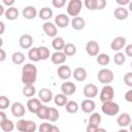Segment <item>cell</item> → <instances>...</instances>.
Returning <instances> with one entry per match:
<instances>
[{
    "label": "cell",
    "instance_id": "4",
    "mask_svg": "<svg viewBox=\"0 0 132 132\" xmlns=\"http://www.w3.org/2000/svg\"><path fill=\"white\" fill-rule=\"evenodd\" d=\"M97 78H98V80L101 84H103V85H109L110 82H112V80L114 78V75H113V72L110 69L103 68V69H101V70L98 71Z\"/></svg>",
    "mask_w": 132,
    "mask_h": 132
},
{
    "label": "cell",
    "instance_id": "39",
    "mask_svg": "<svg viewBox=\"0 0 132 132\" xmlns=\"http://www.w3.org/2000/svg\"><path fill=\"white\" fill-rule=\"evenodd\" d=\"M113 61H114V63H116L117 65L121 66V65H123V64L126 62V56H125L123 53L118 52V53L113 56Z\"/></svg>",
    "mask_w": 132,
    "mask_h": 132
},
{
    "label": "cell",
    "instance_id": "3",
    "mask_svg": "<svg viewBox=\"0 0 132 132\" xmlns=\"http://www.w3.org/2000/svg\"><path fill=\"white\" fill-rule=\"evenodd\" d=\"M16 129L20 132H34L37 129V126L34 121L21 119L16 122Z\"/></svg>",
    "mask_w": 132,
    "mask_h": 132
},
{
    "label": "cell",
    "instance_id": "57",
    "mask_svg": "<svg viewBox=\"0 0 132 132\" xmlns=\"http://www.w3.org/2000/svg\"><path fill=\"white\" fill-rule=\"evenodd\" d=\"M129 127H130V131L132 132V122L130 123V125H129Z\"/></svg>",
    "mask_w": 132,
    "mask_h": 132
},
{
    "label": "cell",
    "instance_id": "15",
    "mask_svg": "<svg viewBox=\"0 0 132 132\" xmlns=\"http://www.w3.org/2000/svg\"><path fill=\"white\" fill-rule=\"evenodd\" d=\"M38 98L43 103H48L53 99V92L48 88H42L38 92Z\"/></svg>",
    "mask_w": 132,
    "mask_h": 132
},
{
    "label": "cell",
    "instance_id": "42",
    "mask_svg": "<svg viewBox=\"0 0 132 132\" xmlns=\"http://www.w3.org/2000/svg\"><path fill=\"white\" fill-rule=\"evenodd\" d=\"M53 127H54V125H52V124L45 122V123L40 124L38 130H39L40 132H53Z\"/></svg>",
    "mask_w": 132,
    "mask_h": 132
},
{
    "label": "cell",
    "instance_id": "50",
    "mask_svg": "<svg viewBox=\"0 0 132 132\" xmlns=\"http://www.w3.org/2000/svg\"><path fill=\"white\" fill-rule=\"evenodd\" d=\"M14 2H15V0H2V3H3V5H6L7 7H10V6H12V5L14 4Z\"/></svg>",
    "mask_w": 132,
    "mask_h": 132
},
{
    "label": "cell",
    "instance_id": "1",
    "mask_svg": "<svg viewBox=\"0 0 132 132\" xmlns=\"http://www.w3.org/2000/svg\"><path fill=\"white\" fill-rule=\"evenodd\" d=\"M37 78V68L32 63H27L22 68V82L24 85H34Z\"/></svg>",
    "mask_w": 132,
    "mask_h": 132
},
{
    "label": "cell",
    "instance_id": "56",
    "mask_svg": "<svg viewBox=\"0 0 132 132\" xmlns=\"http://www.w3.org/2000/svg\"><path fill=\"white\" fill-rule=\"evenodd\" d=\"M128 8H129V11H131L132 12V0L130 1V3L128 4Z\"/></svg>",
    "mask_w": 132,
    "mask_h": 132
},
{
    "label": "cell",
    "instance_id": "22",
    "mask_svg": "<svg viewBox=\"0 0 132 132\" xmlns=\"http://www.w3.org/2000/svg\"><path fill=\"white\" fill-rule=\"evenodd\" d=\"M113 15H114V18H116L117 20H119V21H124V20H126V19L128 18V15H129V10H128L127 8H125L124 6H119V7H117V8L114 9Z\"/></svg>",
    "mask_w": 132,
    "mask_h": 132
},
{
    "label": "cell",
    "instance_id": "32",
    "mask_svg": "<svg viewBox=\"0 0 132 132\" xmlns=\"http://www.w3.org/2000/svg\"><path fill=\"white\" fill-rule=\"evenodd\" d=\"M48 110H50V107L46 106V105H42L39 107V109L37 110L36 112V116L39 120H47V117H48Z\"/></svg>",
    "mask_w": 132,
    "mask_h": 132
},
{
    "label": "cell",
    "instance_id": "30",
    "mask_svg": "<svg viewBox=\"0 0 132 132\" xmlns=\"http://www.w3.org/2000/svg\"><path fill=\"white\" fill-rule=\"evenodd\" d=\"M28 58L32 61V62H38L40 61V55H39V50L38 47H31L29 48L28 52Z\"/></svg>",
    "mask_w": 132,
    "mask_h": 132
},
{
    "label": "cell",
    "instance_id": "55",
    "mask_svg": "<svg viewBox=\"0 0 132 132\" xmlns=\"http://www.w3.org/2000/svg\"><path fill=\"white\" fill-rule=\"evenodd\" d=\"M4 13H5V10H4L3 5H0V15H3Z\"/></svg>",
    "mask_w": 132,
    "mask_h": 132
},
{
    "label": "cell",
    "instance_id": "5",
    "mask_svg": "<svg viewBox=\"0 0 132 132\" xmlns=\"http://www.w3.org/2000/svg\"><path fill=\"white\" fill-rule=\"evenodd\" d=\"M82 1L81 0H70L67 4V13L70 16H77L81 10Z\"/></svg>",
    "mask_w": 132,
    "mask_h": 132
},
{
    "label": "cell",
    "instance_id": "45",
    "mask_svg": "<svg viewBox=\"0 0 132 132\" xmlns=\"http://www.w3.org/2000/svg\"><path fill=\"white\" fill-rule=\"evenodd\" d=\"M52 4L55 8H62L66 4V0H52Z\"/></svg>",
    "mask_w": 132,
    "mask_h": 132
},
{
    "label": "cell",
    "instance_id": "58",
    "mask_svg": "<svg viewBox=\"0 0 132 132\" xmlns=\"http://www.w3.org/2000/svg\"><path fill=\"white\" fill-rule=\"evenodd\" d=\"M130 67L132 68V61H131V63H130Z\"/></svg>",
    "mask_w": 132,
    "mask_h": 132
},
{
    "label": "cell",
    "instance_id": "2",
    "mask_svg": "<svg viewBox=\"0 0 132 132\" xmlns=\"http://www.w3.org/2000/svg\"><path fill=\"white\" fill-rule=\"evenodd\" d=\"M101 110L104 114L106 116H109V117H113V116H117L120 111V106L118 103L113 102L112 100L110 101H106V102H103L102 106H101Z\"/></svg>",
    "mask_w": 132,
    "mask_h": 132
},
{
    "label": "cell",
    "instance_id": "41",
    "mask_svg": "<svg viewBox=\"0 0 132 132\" xmlns=\"http://www.w3.org/2000/svg\"><path fill=\"white\" fill-rule=\"evenodd\" d=\"M9 104H10V101L6 96H4V95L0 96V109H2V110L6 109L7 107H9Z\"/></svg>",
    "mask_w": 132,
    "mask_h": 132
},
{
    "label": "cell",
    "instance_id": "34",
    "mask_svg": "<svg viewBox=\"0 0 132 132\" xmlns=\"http://www.w3.org/2000/svg\"><path fill=\"white\" fill-rule=\"evenodd\" d=\"M0 127L4 132H11L14 129V124L11 120H4L2 122H0Z\"/></svg>",
    "mask_w": 132,
    "mask_h": 132
},
{
    "label": "cell",
    "instance_id": "29",
    "mask_svg": "<svg viewBox=\"0 0 132 132\" xmlns=\"http://www.w3.org/2000/svg\"><path fill=\"white\" fill-rule=\"evenodd\" d=\"M11 61L14 65H22L25 62V55L22 52H14L11 56Z\"/></svg>",
    "mask_w": 132,
    "mask_h": 132
},
{
    "label": "cell",
    "instance_id": "24",
    "mask_svg": "<svg viewBox=\"0 0 132 132\" xmlns=\"http://www.w3.org/2000/svg\"><path fill=\"white\" fill-rule=\"evenodd\" d=\"M86 26V22H85V19L81 18V16H74L72 20H71V27L76 30V31H79V30H82Z\"/></svg>",
    "mask_w": 132,
    "mask_h": 132
},
{
    "label": "cell",
    "instance_id": "27",
    "mask_svg": "<svg viewBox=\"0 0 132 132\" xmlns=\"http://www.w3.org/2000/svg\"><path fill=\"white\" fill-rule=\"evenodd\" d=\"M53 9L50 8V7H43L41 8L39 11H38V16L41 19V20H44V21H48L52 16H53Z\"/></svg>",
    "mask_w": 132,
    "mask_h": 132
},
{
    "label": "cell",
    "instance_id": "16",
    "mask_svg": "<svg viewBox=\"0 0 132 132\" xmlns=\"http://www.w3.org/2000/svg\"><path fill=\"white\" fill-rule=\"evenodd\" d=\"M70 23L69 16L65 13H59L55 18V24L58 28H66Z\"/></svg>",
    "mask_w": 132,
    "mask_h": 132
},
{
    "label": "cell",
    "instance_id": "25",
    "mask_svg": "<svg viewBox=\"0 0 132 132\" xmlns=\"http://www.w3.org/2000/svg\"><path fill=\"white\" fill-rule=\"evenodd\" d=\"M19 14H20V11L18 8L13 7V6H10L8 7L6 10H5V13H4V16L6 18V20L8 21H14L19 18Z\"/></svg>",
    "mask_w": 132,
    "mask_h": 132
},
{
    "label": "cell",
    "instance_id": "44",
    "mask_svg": "<svg viewBox=\"0 0 132 132\" xmlns=\"http://www.w3.org/2000/svg\"><path fill=\"white\" fill-rule=\"evenodd\" d=\"M124 82L126 86L132 88V72H127L124 75Z\"/></svg>",
    "mask_w": 132,
    "mask_h": 132
},
{
    "label": "cell",
    "instance_id": "54",
    "mask_svg": "<svg viewBox=\"0 0 132 132\" xmlns=\"http://www.w3.org/2000/svg\"><path fill=\"white\" fill-rule=\"evenodd\" d=\"M0 28H1L0 29V34H3L4 33V30H5V25H4V23L2 21L0 22Z\"/></svg>",
    "mask_w": 132,
    "mask_h": 132
},
{
    "label": "cell",
    "instance_id": "35",
    "mask_svg": "<svg viewBox=\"0 0 132 132\" xmlns=\"http://www.w3.org/2000/svg\"><path fill=\"white\" fill-rule=\"evenodd\" d=\"M101 124V116L99 112H92L90 118H89V124L88 125H93V126H99Z\"/></svg>",
    "mask_w": 132,
    "mask_h": 132
},
{
    "label": "cell",
    "instance_id": "9",
    "mask_svg": "<svg viewBox=\"0 0 132 132\" xmlns=\"http://www.w3.org/2000/svg\"><path fill=\"white\" fill-rule=\"evenodd\" d=\"M86 52L91 57H97L99 54V44L95 40H90L86 44Z\"/></svg>",
    "mask_w": 132,
    "mask_h": 132
},
{
    "label": "cell",
    "instance_id": "12",
    "mask_svg": "<svg viewBox=\"0 0 132 132\" xmlns=\"http://www.w3.org/2000/svg\"><path fill=\"white\" fill-rule=\"evenodd\" d=\"M19 44L24 50L31 48V46L33 44V38H32V36L30 34H23L19 38Z\"/></svg>",
    "mask_w": 132,
    "mask_h": 132
},
{
    "label": "cell",
    "instance_id": "52",
    "mask_svg": "<svg viewBox=\"0 0 132 132\" xmlns=\"http://www.w3.org/2000/svg\"><path fill=\"white\" fill-rule=\"evenodd\" d=\"M0 55H1V56H0V62H3V61L6 59V54H5V51H4L2 47L0 48Z\"/></svg>",
    "mask_w": 132,
    "mask_h": 132
},
{
    "label": "cell",
    "instance_id": "38",
    "mask_svg": "<svg viewBox=\"0 0 132 132\" xmlns=\"http://www.w3.org/2000/svg\"><path fill=\"white\" fill-rule=\"evenodd\" d=\"M59 117H60V113H59L58 109L55 108V107H50L47 120H48L50 122H57L58 119H59Z\"/></svg>",
    "mask_w": 132,
    "mask_h": 132
},
{
    "label": "cell",
    "instance_id": "7",
    "mask_svg": "<svg viewBox=\"0 0 132 132\" xmlns=\"http://www.w3.org/2000/svg\"><path fill=\"white\" fill-rule=\"evenodd\" d=\"M42 30L45 33V35L48 36V37H53L54 38L58 34V29H57L56 24L51 23V22H47V21L42 25Z\"/></svg>",
    "mask_w": 132,
    "mask_h": 132
},
{
    "label": "cell",
    "instance_id": "51",
    "mask_svg": "<svg viewBox=\"0 0 132 132\" xmlns=\"http://www.w3.org/2000/svg\"><path fill=\"white\" fill-rule=\"evenodd\" d=\"M131 0H116V2L120 5V6H125V5H128L130 3Z\"/></svg>",
    "mask_w": 132,
    "mask_h": 132
},
{
    "label": "cell",
    "instance_id": "8",
    "mask_svg": "<svg viewBox=\"0 0 132 132\" xmlns=\"http://www.w3.org/2000/svg\"><path fill=\"white\" fill-rule=\"evenodd\" d=\"M82 93H84V95H85L86 98L92 99V98H95L98 95L99 91H98V88H97L96 85H94V84H87L84 87Z\"/></svg>",
    "mask_w": 132,
    "mask_h": 132
},
{
    "label": "cell",
    "instance_id": "49",
    "mask_svg": "<svg viewBox=\"0 0 132 132\" xmlns=\"http://www.w3.org/2000/svg\"><path fill=\"white\" fill-rule=\"evenodd\" d=\"M125 100H126L127 102L132 103V89L129 90V91H127V92L125 93Z\"/></svg>",
    "mask_w": 132,
    "mask_h": 132
},
{
    "label": "cell",
    "instance_id": "43",
    "mask_svg": "<svg viewBox=\"0 0 132 132\" xmlns=\"http://www.w3.org/2000/svg\"><path fill=\"white\" fill-rule=\"evenodd\" d=\"M85 6L90 10H96V0H85Z\"/></svg>",
    "mask_w": 132,
    "mask_h": 132
},
{
    "label": "cell",
    "instance_id": "36",
    "mask_svg": "<svg viewBox=\"0 0 132 132\" xmlns=\"http://www.w3.org/2000/svg\"><path fill=\"white\" fill-rule=\"evenodd\" d=\"M63 52L65 53V55L67 57H72L76 54V46L73 44V43H66L64 48H63Z\"/></svg>",
    "mask_w": 132,
    "mask_h": 132
},
{
    "label": "cell",
    "instance_id": "48",
    "mask_svg": "<svg viewBox=\"0 0 132 132\" xmlns=\"http://www.w3.org/2000/svg\"><path fill=\"white\" fill-rule=\"evenodd\" d=\"M125 54H126L128 57L132 58V43L127 44V45L125 46Z\"/></svg>",
    "mask_w": 132,
    "mask_h": 132
},
{
    "label": "cell",
    "instance_id": "13",
    "mask_svg": "<svg viewBox=\"0 0 132 132\" xmlns=\"http://www.w3.org/2000/svg\"><path fill=\"white\" fill-rule=\"evenodd\" d=\"M126 44V38L123 36H118L112 39L110 43V48L114 52H120Z\"/></svg>",
    "mask_w": 132,
    "mask_h": 132
},
{
    "label": "cell",
    "instance_id": "46",
    "mask_svg": "<svg viewBox=\"0 0 132 132\" xmlns=\"http://www.w3.org/2000/svg\"><path fill=\"white\" fill-rule=\"evenodd\" d=\"M98 131H105V129L100 128L99 126H93V125H88L87 127V132H98Z\"/></svg>",
    "mask_w": 132,
    "mask_h": 132
},
{
    "label": "cell",
    "instance_id": "10",
    "mask_svg": "<svg viewBox=\"0 0 132 132\" xmlns=\"http://www.w3.org/2000/svg\"><path fill=\"white\" fill-rule=\"evenodd\" d=\"M66 59H67V56L65 55L64 52H61V51H56L51 56V61L55 65H62V64H64L66 62Z\"/></svg>",
    "mask_w": 132,
    "mask_h": 132
},
{
    "label": "cell",
    "instance_id": "18",
    "mask_svg": "<svg viewBox=\"0 0 132 132\" xmlns=\"http://www.w3.org/2000/svg\"><path fill=\"white\" fill-rule=\"evenodd\" d=\"M22 14H23V16L26 20H33V19L36 18V15L38 14V12H37V9L34 6L28 5V6L24 7V9L22 11Z\"/></svg>",
    "mask_w": 132,
    "mask_h": 132
},
{
    "label": "cell",
    "instance_id": "20",
    "mask_svg": "<svg viewBox=\"0 0 132 132\" xmlns=\"http://www.w3.org/2000/svg\"><path fill=\"white\" fill-rule=\"evenodd\" d=\"M72 76L77 81H85L87 79L88 73H87V70L84 67H77V68L74 69V71L72 73Z\"/></svg>",
    "mask_w": 132,
    "mask_h": 132
},
{
    "label": "cell",
    "instance_id": "37",
    "mask_svg": "<svg viewBox=\"0 0 132 132\" xmlns=\"http://www.w3.org/2000/svg\"><path fill=\"white\" fill-rule=\"evenodd\" d=\"M96 61L99 65L101 66H106L107 64H109L110 62V58L107 54H98L97 55V58H96Z\"/></svg>",
    "mask_w": 132,
    "mask_h": 132
},
{
    "label": "cell",
    "instance_id": "14",
    "mask_svg": "<svg viewBox=\"0 0 132 132\" xmlns=\"http://www.w3.org/2000/svg\"><path fill=\"white\" fill-rule=\"evenodd\" d=\"M57 73H58V76L61 78V79H64V80H67L71 77L72 75V72H71V69L69 66L67 65H61L58 67V70H57Z\"/></svg>",
    "mask_w": 132,
    "mask_h": 132
},
{
    "label": "cell",
    "instance_id": "11",
    "mask_svg": "<svg viewBox=\"0 0 132 132\" xmlns=\"http://www.w3.org/2000/svg\"><path fill=\"white\" fill-rule=\"evenodd\" d=\"M10 110H11V113L13 117L15 118H22L23 116H25V106L21 103V102H14L12 103L11 107H10Z\"/></svg>",
    "mask_w": 132,
    "mask_h": 132
},
{
    "label": "cell",
    "instance_id": "40",
    "mask_svg": "<svg viewBox=\"0 0 132 132\" xmlns=\"http://www.w3.org/2000/svg\"><path fill=\"white\" fill-rule=\"evenodd\" d=\"M39 55L41 60H47L50 58V50L46 46H39Z\"/></svg>",
    "mask_w": 132,
    "mask_h": 132
},
{
    "label": "cell",
    "instance_id": "26",
    "mask_svg": "<svg viewBox=\"0 0 132 132\" xmlns=\"http://www.w3.org/2000/svg\"><path fill=\"white\" fill-rule=\"evenodd\" d=\"M65 40L63 37H60V36H56L54 37L53 41H52V46L54 47V50L56 51H62L65 46Z\"/></svg>",
    "mask_w": 132,
    "mask_h": 132
},
{
    "label": "cell",
    "instance_id": "17",
    "mask_svg": "<svg viewBox=\"0 0 132 132\" xmlns=\"http://www.w3.org/2000/svg\"><path fill=\"white\" fill-rule=\"evenodd\" d=\"M95 108H96V104H95V102H94L92 99H90V98L84 100V101L80 103V109H81L85 113H92V112L95 110Z\"/></svg>",
    "mask_w": 132,
    "mask_h": 132
},
{
    "label": "cell",
    "instance_id": "21",
    "mask_svg": "<svg viewBox=\"0 0 132 132\" xmlns=\"http://www.w3.org/2000/svg\"><path fill=\"white\" fill-rule=\"evenodd\" d=\"M40 106H41V101H40L39 98L38 99L32 98V99H29L27 101V108L32 113H36Z\"/></svg>",
    "mask_w": 132,
    "mask_h": 132
},
{
    "label": "cell",
    "instance_id": "53",
    "mask_svg": "<svg viewBox=\"0 0 132 132\" xmlns=\"http://www.w3.org/2000/svg\"><path fill=\"white\" fill-rule=\"evenodd\" d=\"M7 119V117H6V114H5V112L1 109V111H0V122H2V121H4V120H6Z\"/></svg>",
    "mask_w": 132,
    "mask_h": 132
},
{
    "label": "cell",
    "instance_id": "23",
    "mask_svg": "<svg viewBox=\"0 0 132 132\" xmlns=\"http://www.w3.org/2000/svg\"><path fill=\"white\" fill-rule=\"evenodd\" d=\"M117 123H118V125H119L120 127H122V128L128 127V126L130 125V123H131V117H130V114L127 113V112L121 113V114L118 117V119H117Z\"/></svg>",
    "mask_w": 132,
    "mask_h": 132
},
{
    "label": "cell",
    "instance_id": "6",
    "mask_svg": "<svg viewBox=\"0 0 132 132\" xmlns=\"http://www.w3.org/2000/svg\"><path fill=\"white\" fill-rule=\"evenodd\" d=\"M114 97V90L113 88L110 86V85H104V87L101 89L100 91V101L103 103V102H106V101H110L112 100Z\"/></svg>",
    "mask_w": 132,
    "mask_h": 132
},
{
    "label": "cell",
    "instance_id": "31",
    "mask_svg": "<svg viewBox=\"0 0 132 132\" xmlns=\"http://www.w3.org/2000/svg\"><path fill=\"white\" fill-rule=\"evenodd\" d=\"M36 93V89L34 87V85H24L23 88V95L27 98H31L35 95Z\"/></svg>",
    "mask_w": 132,
    "mask_h": 132
},
{
    "label": "cell",
    "instance_id": "47",
    "mask_svg": "<svg viewBox=\"0 0 132 132\" xmlns=\"http://www.w3.org/2000/svg\"><path fill=\"white\" fill-rule=\"evenodd\" d=\"M106 6V0H96V9L97 10H101L103 8H105Z\"/></svg>",
    "mask_w": 132,
    "mask_h": 132
},
{
    "label": "cell",
    "instance_id": "28",
    "mask_svg": "<svg viewBox=\"0 0 132 132\" xmlns=\"http://www.w3.org/2000/svg\"><path fill=\"white\" fill-rule=\"evenodd\" d=\"M68 96L65 95L64 93H60V94H57L55 97H54V102L57 106H65V104L68 102Z\"/></svg>",
    "mask_w": 132,
    "mask_h": 132
},
{
    "label": "cell",
    "instance_id": "19",
    "mask_svg": "<svg viewBox=\"0 0 132 132\" xmlns=\"http://www.w3.org/2000/svg\"><path fill=\"white\" fill-rule=\"evenodd\" d=\"M61 91L62 93H64L67 96H71L75 93L76 91V86L74 85V82L72 81H65L62 84L61 86Z\"/></svg>",
    "mask_w": 132,
    "mask_h": 132
},
{
    "label": "cell",
    "instance_id": "33",
    "mask_svg": "<svg viewBox=\"0 0 132 132\" xmlns=\"http://www.w3.org/2000/svg\"><path fill=\"white\" fill-rule=\"evenodd\" d=\"M78 108H79V106H78L77 102H75L73 100H70L65 104V109L68 113H76L78 111Z\"/></svg>",
    "mask_w": 132,
    "mask_h": 132
}]
</instances>
